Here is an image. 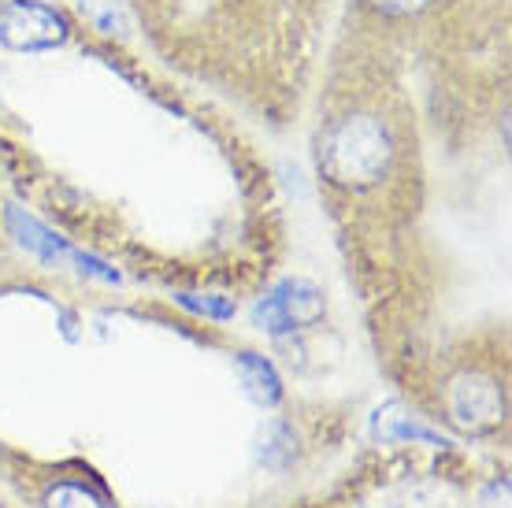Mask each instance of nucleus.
<instances>
[{
  "label": "nucleus",
  "mask_w": 512,
  "mask_h": 508,
  "mask_svg": "<svg viewBox=\"0 0 512 508\" xmlns=\"http://www.w3.org/2000/svg\"><path fill=\"white\" fill-rule=\"evenodd\" d=\"M446 412L468 434H490L505 423V390L498 379H490L483 371H461L446 386Z\"/></svg>",
  "instance_id": "2"
},
{
  "label": "nucleus",
  "mask_w": 512,
  "mask_h": 508,
  "mask_svg": "<svg viewBox=\"0 0 512 508\" xmlns=\"http://www.w3.org/2000/svg\"><path fill=\"white\" fill-rule=\"evenodd\" d=\"M82 12L90 15L93 26L104 30V34L127 30V15H123V8H119L116 0H82Z\"/></svg>",
  "instance_id": "8"
},
{
  "label": "nucleus",
  "mask_w": 512,
  "mask_h": 508,
  "mask_svg": "<svg viewBox=\"0 0 512 508\" xmlns=\"http://www.w3.org/2000/svg\"><path fill=\"white\" fill-rule=\"evenodd\" d=\"M8 223H12V230H15V238L30 249L34 256H41V260H49V264H56V260H78V264H93V260H86V256H78V253H71L52 230H45L41 223H34L30 216H23V212H8Z\"/></svg>",
  "instance_id": "6"
},
{
  "label": "nucleus",
  "mask_w": 512,
  "mask_h": 508,
  "mask_svg": "<svg viewBox=\"0 0 512 508\" xmlns=\"http://www.w3.org/2000/svg\"><path fill=\"white\" fill-rule=\"evenodd\" d=\"M0 508H4V505H0Z\"/></svg>",
  "instance_id": "11"
},
{
  "label": "nucleus",
  "mask_w": 512,
  "mask_h": 508,
  "mask_svg": "<svg viewBox=\"0 0 512 508\" xmlns=\"http://www.w3.org/2000/svg\"><path fill=\"white\" fill-rule=\"evenodd\" d=\"M67 41L64 19L34 0H15L0 12V45L12 52H45Z\"/></svg>",
  "instance_id": "3"
},
{
  "label": "nucleus",
  "mask_w": 512,
  "mask_h": 508,
  "mask_svg": "<svg viewBox=\"0 0 512 508\" xmlns=\"http://www.w3.org/2000/svg\"><path fill=\"white\" fill-rule=\"evenodd\" d=\"M256 323H264L271 334L301 331V327H316L323 319V293L308 279H286L279 290H271L260 305H256Z\"/></svg>",
  "instance_id": "4"
},
{
  "label": "nucleus",
  "mask_w": 512,
  "mask_h": 508,
  "mask_svg": "<svg viewBox=\"0 0 512 508\" xmlns=\"http://www.w3.org/2000/svg\"><path fill=\"white\" fill-rule=\"evenodd\" d=\"M238 371H242V382L253 401H260V405H275V401H279V394H282L279 375H275V368H271L264 356L242 353L238 356Z\"/></svg>",
  "instance_id": "7"
},
{
  "label": "nucleus",
  "mask_w": 512,
  "mask_h": 508,
  "mask_svg": "<svg viewBox=\"0 0 512 508\" xmlns=\"http://www.w3.org/2000/svg\"><path fill=\"white\" fill-rule=\"evenodd\" d=\"M394 160V138L372 115H349L338 119L320 145V167L342 190H364L375 186L390 171Z\"/></svg>",
  "instance_id": "1"
},
{
  "label": "nucleus",
  "mask_w": 512,
  "mask_h": 508,
  "mask_svg": "<svg viewBox=\"0 0 512 508\" xmlns=\"http://www.w3.org/2000/svg\"><path fill=\"white\" fill-rule=\"evenodd\" d=\"M34 501L38 508H112V497L104 494L93 475H67V471L41 475Z\"/></svg>",
  "instance_id": "5"
},
{
  "label": "nucleus",
  "mask_w": 512,
  "mask_h": 508,
  "mask_svg": "<svg viewBox=\"0 0 512 508\" xmlns=\"http://www.w3.org/2000/svg\"><path fill=\"white\" fill-rule=\"evenodd\" d=\"M383 12H394V15H409V12H423L427 4H435V0H375Z\"/></svg>",
  "instance_id": "9"
},
{
  "label": "nucleus",
  "mask_w": 512,
  "mask_h": 508,
  "mask_svg": "<svg viewBox=\"0 0 512 508\" xmlns=\"http://www.w3.org/2000/svg\"><path fill=\"white\" fill-rule=\"evenodd\" d=\"M483 508H509V483H505V479H498V483L483 494Z\"/></svg>",
  "instance_id": "10"
}]
</instances>
